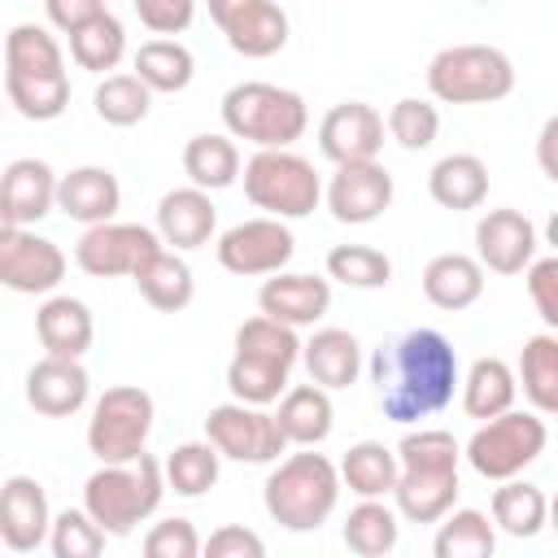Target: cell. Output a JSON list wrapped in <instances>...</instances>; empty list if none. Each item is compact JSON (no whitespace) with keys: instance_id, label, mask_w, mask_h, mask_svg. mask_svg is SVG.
<instances>
[{"instance_id":"2e32d148","label":"cell","mask_w":558,"mask_h":558,"mask_svg":"<svg viewBox=\"0 0 558 558\" xmlns=\"http://www.w3.org/2000/svg\"><path fill=\"white\" fill-rule=\"evenodd\" d=\"M392 174L375 161H344L336 166L331 183H327V209L336 222H349V227H366L375 222L388 205H392Z\"/></svg>"},{"instance_id":"e575fe53","label":"cell","mask_w":558,"mask_h":558,"mask_svg":"<svg viewBox=\"0 0 558 558\" xmlns=\"http://www.w3.org/2000/svg\"><path fill=\"white\" fill-rule=\"evenodd\" d=\"M344 545L357 554V558H384L397 549V536H401V514L384 501V497H362L349 519H344Z\"/></svg>"},{"instance_id":"7402d4cb","label":"cell","mask_w":558,"mask_h":558,"mask_svg":"<svg viewBox=\"0 0 558 558\" xmlns=\"http://www.w3.org/2000/svg\"><path fill=\"white\" fill-rule=\"evenodd\" d=\"M218 231V205L205 187H174L157 201V235L161 244H174V253L209 244Z\"/></svg>"},{"instance_id":"8992f818","label":"cell","mask_w":558,"mask_h":558,"mask_svg":"<svg viewBox=\"0 0 558 558\" xmlns=\"http://www.w3.org/2000/svg\"><path fill=\"white\" fill-rule=\"evenodd\" d=\"M222 126L231 140H248L257 148H292L310 126V109L292 87L235 83L222 96Z\"/></svg>"},{"instance_id":"7a4b0ae2","label":"cell","mask_w":558,"mask_h":558,"mask_svg":"<svg viewBox=\"0 0 558 558\" xmlns=\"http://www.w3.org/2000/svg\"><path fill=\"white\" fill-rule=\"evenodd\" d=\"M458 462L462 445L445 427H418L405 432L397 445V484H392V510L405 523H436L445 510L458 506Z\"/></svg>"},{"instance_id":"836d02e7","label":"cell","mask_w":558,"mask_h":558,"mask_svg":"<svg viewBox=\"0 0 558 558\" xmlns=\"http://www.w3.org/2000/svg\"><path fill=\"white\" fill-rule=\"evenodd\" d=\"M336 471H340V488L357 497H388L397 484V449H388L384 440H357L344 449Z\"/></svg>"},{"instance_id":"d6986e66","label":"cell","mask_w":558,"mask_h":558,"mask_svg":"<svg viewBox=\"0 0 558 558\" xmlns=\"http://www.w3.org/2000/svg\"><path fill=\"white\" fill-rule=\"evenodd\" d=\"M536 227L519 209H488L475 222V262L493 275H523L536 257Z\"/></svg>"},{"instance_id":"b9f144b4","label":"cell","mask_w":558,"mask_h":558,"mask_svg":"<svg viewBox=\"0 0 558 558\" xmlns=\"http://www.w3.org/2000/svg\"><path fill=\"white\" fill-rule=\"evenodd\" d=\"M218 471H222V453L209 445V440H183L170 449V458L161 462V475H166V488H174L179 497H201L218 484Z\"/></svg>"},{"instance_id":"5bb4252c","label":"cell","mask_w":558,"mask_h":558,"mask_svg":"<svg viewBox=\"0 0 558 558\" xmlns=\"http://www.w3.org/2000/svg\"><path fill=\"white\" fill-rule=\"evenodd\" d=\"M209 17L240 57H275L288 44V13L279 0H209Z\"/></svg>"},{"instance_id":"4fadbf2b","label":"cell","mask_w":558,"mask_h":558,"mask_svg":"<svg viewBox=\"0 0 558 558\" xmlns=\"http://www.w3.org/2000/svg\"><path fill=\"white\" fill-rule=\"evenodd\" d=\"M153 248H161V235L140 222H92L74 244V266L92 279H118L131 275Z\"/></svg>"},{"instance_id":"f5cc1de1","label":"cell","mask_w":558,"mask_h":558,"mask_svg":"<svg viewBox=\"0 0 558 558\" xmlns=\"http://www.w3.org/2000/svg\"><path fill=\"white\" fill-rule=\"evenodd\" d=\"M554 140H558V118H549V122L541 126V170H545L549 179H558V166H554Z\"/></svg>"},{"instance_id":"277c9868","label":"cell","mask_w":558,"mask_h":558,"mask_svg":"<svg viewBox=\"0 0 558 558\" xmlns=\"http://www.w3.org/2000/svg\"><path fill=\"white\" fill-rule=\"evenodd\" d=\"M301 357V340H296V327L288 323H275L266 314L257 318H244L235 327V353L227 362V388L235 401H248V405H270L283 397L288 388V375Z\"/></svg>"},{"instance_id":"30bf717a","label":"cell","mask_w":558,"mask_h":558,"mask_svg":"<svg viewBox=\"0 0 558 558\" xmlns=\"http://www.w3.org/2000/svg\"><path fill=\"white\" fill-rule=\"evenodd\" d=\"M157 405L140 384L105 388L87 418V449L96 462H131L144 453Z\"/></svg>"},{"instance_id":"6da1fadb","label":"cell","mask_w":558,"mask_h":558,"mask_svg":"<svg viewBox=\"0 0 558 558\" xmlns=\"http://www.w3.org/2000/svg\"><path fill=\"white\" fill-rule=\"evenodd\" d=\"M458 379V353L436 327H410L397 340L379 344L371 357V384L384 418L392 423H418L440 414L453 401Z\"/></svg>"},{"instance_id":"7bdbcfd3","label":"cell","mask_w":558,"mask_h":558,"mask_svg":"<svg viewBox=\"0 0 558 558\" xmlns=\"http://www.w3.org/2000/svg\"><path fill=\"white\" fill-rule=\"evenodd\" d=\"M92 109L100 122L109 126H135L148 118L153 109V92L135 78V74H105L92 92Z\"/></svg>"},{"instance_id":"f35d334b","label":"cell","mask_w":558,"mask_h":558,"mask_svg":"<svg viewBox=\"0 0 558 558\" xmlns=\"http://www.w3.org/2000/svg\"><path fill=\"white\" fill-rule=\"evenodd\" d=\"M70 57L78 70H92V74L118 70V61L126 57V26L109 9L87 17L83 26L70 31Z\"/></svg>"},{"instance_id":"4dcf8cb0","label":"cell","mask_w":558,"mask_h":558,"mask_svg":"<svg viewBox=\"0 0 558 558\" xmlns=\"http://www.w3.org/2000/svg\"><path fill=\"white\" fill-rule=\"evenodd\" d=\"M514 384H523V397L532 401L536 414L545 418L558 414V336L549 327L523 340Z\"/></svg>"},{"instance_id":"ee69618b","label":"cell","mask_w":558,"mask_h":558,"mask_svg":"<svg viewBox=\"0 0 558 558\" xmlns=\"http://www.w3.org/2000/svg\"><path fill=\"white\" fill-rule=\"evenodd\" d=\"M327 279H336L344 288H362V292L388 288L392 262H388V253H379L371 244H336L327 253Z\"/></svg>"},{"instance_id":"603a6c76","label":"cell","mask_w":558,"mask_h":558,"mask_svg":"<svg viewBox=\"0 0 558 558\" xmlns=\"http://www.w3.org/2000/svg\"><path fill=\"white\" fill-rule=\"evenodd\" d=\"M0 205L9 209L13 227H35L57 209V174L39 157H17L0 170Z\"/></svg>"},{"instance_id":"f1b7e54d","label":"cell","mask_w":558,"mask_h":558,"mask_svg":"<svg viewBox=\"0 0 558 558\" xmlns=\"http://www.w3.org/2000/svg\"><path fill=\"white\" fill-rule=\"evenodd\" d=\"M275 423H279V432L288 436V445H323V440L331 436V423H336L331 392L318 388L314 379L283 388L279 410H275Z\"/></svg>"},{"instance_id":"5b68a950","label":"cell","mask_w":558,"mask_h":558,"mask_svg":"<svg viewBox=\"0 0 558 558\" xmlns=\"http://www.w3.org/2000/svg\"><path fill=\"white\" fill-rule=\"evenodd\" d=\"M161 497L166 475L148 449L131 462H100V471H92L83 484V510L100 523L105 536H131L144 519L157 514Z\"/></svg>"},{"instance_id":"ab89813d","label":"cell","mask_w":558,"mask_h":558,"mask_svg":"<svg viewBox=\"0 0 558 558\" xmlns=\"http://www.w3.org/2000/svg\"><path fill=\"white\" fill-rule=\"evenodd\" d=\"M4 100L26 122H52L70 109V74H4Z\"/></svg>"},{"instance_id":"9c48e42d","label":"cell","mask_w":558,"mask_h":558,"mask_svg":"<svg viewBox=\"0 0 558 558\" xmlns=\"http://www.w3.org/2000/svg\"><path fill=\"white\" fill-rule=\"evenodd\" d=\"M244 196L270 218H305L323 201V179L292 148H257L244 161Z\"/></svg>"},{"instance_id":"4316f807","label":"cell","mask_w":558,"mask_h":558,"mask_svg":"<svg viewBox=\"0 0 558 558\" xmlns=\"http://www.w3.org/2000/svg\"><path fill=\"white\" fill-rule=\"evenodd\" d=\"M423 296L436 310L458 314L484 296V266L471 253H436L423 266Z\"/></svg>"},{"instance_id":"db71d44e","label":"cell","mask_w":558,"mask_h":558,"mask_svg":"<svg viewBox=\"0 0 558 558\" xmlns=\"http://www.w3.org/2000/svg\"><path fill=\"white\" fill-rule=\"evenodd\" d=\"M9 231H13V218H9V209H4V205H0V240H4V235H9Z\"/></svg>"},{"instance_id":"f546056e","label":"cell","mask_w":558,"mask_h":558,"mask_svg":"<svg viewBox=\"0 0 558 558\" xmlns=\"http://www.w3.org/2000/svg\"><path fill=\"white\" fill-rule=\"evenodd\" d=\"M427 192L440 209H480L484 196H488V166L475 157V153H449L432 166L427 174Z\"/></svg>"},{"instance_id":"9f6ffc18","label":"cell","mask_w":558,"mask_h":558,"mask_svg":"<svg viewBox=\"0 0 558 558\" xmlns=\"http://www.w3.org/2000/svg\"><path fill=\"white\" fill-rule=\"evenodd\" d=\"M0 113H4V105H0Z\"/></svg>"},{"instance_id":"1f68e13d","label":"cell","mask_w":558,"mask_h":558,"mask_svg":"<svg viewBox=\"0 0 558 558\" xmlns=\"http://www.w3.org/2000/svg\"><path fill=\"white\" fill-rule=\"evenodd\" d=\"M458 388H462V410L471 418H480V423L493 418V414H501V410H510L514 397H519L514 371L501 357H475L466 366V375L458 379Z\"/></svg>"},{"instance_id":"7c38bea8","label":"cell","mask_w":558,"mask_h":558,"mask_svg":"<svg viewBox=\"0 0 558 558\" xmlns=\"http://www.w3.org/2000/svg\"><path fill=\"white\" fill-rule=\"evenodd\" d=\"M296 253V240L288 231L283 218H248V222H235L218 235V262L222 270L240 275V279H257V275H275L292 262Z\"/></svg>"},{"instance_id":"d4e9b609","label":"cell","mask_w":558,"mask_h":558,"mask_svg":"<svg viewBox=\"0 0 558 558\" xmlns=\"http://www.w3.org/2000/svg\"><path fill=\"white\" fill-rule=\"evenodd\" d=\"M35 336H39L44 353H52V357H83L92 349V340H96V323H92L87 301L48 296L35 310Z\"/></svg>"},{"instance_id":"74e56055","label":"cell","mask_w":558,"mask_h":558,"mask_svg":"<svg viewBox=\"0 0 558 558\" xmlns=\"http://www.w3.org/2000/svg\"><path fill=\"white\" fill-rule=\"evenodd\" d=\"M183 174L192 179V187H205V192H218V187H231L240 179V148L231 135H192L183 144Z\"/></svg>"},{"instance_id":"ffe728a7","label":"cell","mask_w":558,"mask_h":558,"mask_svg":"<svg viewBox=\"0 0 558 558\" xmlns=\"http://www.w3.org/2000/svg\"><path fill=\"white\" fill-rule=\"evenodd\" d=\"M87 392H92V379L83 371L78 357H52L44 353L31 371H26V405L44 418H65V414H78L87 405Z\"/></svg>"},{"instance_id":"9a60e30c","label":"cell","mask_w":558,"mask_h":558,"mask_svg":"<svg viewBox=\"0 0 558 558\" xmlns=\"http://www.w3.org/2000/svg\"><path fill=\"white\" fill-rule=\"evenodd\" d=\"M65 279V253L57 240L35 235L31 227H13L0 240V283L22 296H44Z\"/></svg>"},{"instance_id":"e0dca14e","label":"cell","mask_w":558,"mask_h":558,"mask_svg":"<svg viewBox=\"0 0 558 558\" xmlns=\"http://www.w3.org/2000/svg\"><path fill=\"white\" fill-rule=\"evenodd\" d=\"M318 148L327 161H375L384 148V113L366 100H340L318 122Z\"/></svg>"},{"instance_id":"3957f363","label":"cell","mask_w":558,"mask_h":558,"mask_svg":"<svg viewBox=\"0 0 558 558\" xmlns=\"http://www.w3.org/2000/svg\"><path fill=\"white\" fill-rule=\"evenodd\" d=\"M340 501V471L327 453H314V445H301V453L275 458V471L262 484L266 514L288 532H318Z\"/></svg>"},{"instance_id":"d590c367","label":"cell","mask_w":558,"mask_h":558,"mask_svg":"<svg viewBox=\"0 0 558 558\" xmlns=\"http://www.w3.org/2000/svg\"><path fill=\"white\" fill-rule=\"evenodd\" d=\"M436 541H432V554L436 558H493L497 549V527L484 510H471V506H453L436 519Z\"/></svg>"},{"instance_id":"7dc6e473","label":"cell","mask_w":558,"mask_h":558,"mask_svg":"<svg viewBox=\"0 0 558 558\" xmlns=\"http://www.w3.org/2000/svg\"><path fill=\"white\" fill-rule=\"evenodd\" d=\"M144 554L148 558H196L201 554V532L192 527V519H161L144 532Z\"/></svg>"},{"instance_id":"c3c4849f","label":"cell","mask_w":558,"mask_h":558,"mask_svg":"<svg viewBox=\"0 0 558 558\" xmlns=\"http://www.w3.org/2000/svg\"><path fill=\"white\" fill-rule=\"evenodd\" d=\"M523 275H527V296H532L541 323L554 331L558 327V257H532L523 266Z\"/></svg>"},{"instance_id":"44dd1931","label":"cell","mask_w":558,"mask_h":558,"mask_svg":"<svg viewBox=\"0 0 558 558\" xmlns=\"http://www.w3.org/2000/svg\"><path fill=\"white\" fill-rule=\"evenodd\" d=\"M257 310L288 327H314L331 310V283L301 270H275L257 292Z\"/></svg>"},{"instance_id":"d6a6232c","label":"cell","mask_w":558,"mask_h":558,"mask_svg":"<svg viewBox=\"0 0 558 558\" xmlns=\"http://www.w3.org/2000/svg\"><path fill=\"white\" fill-rule=\"evenodd\" d=\"M545 514H549V501H545V488L532 484V480H497L493 488V527H501L506 536H536L545 527Z\"/></svg>"},{"instance_id":"681fc988","label":"cell","mask_w":558,"mask_h":558,"mask_svg":"<svg viewBox=\"0 0 558 558\" xmlns=\"http://www.w3.org/2000/svg\"><path fill=\"white\" fill-rule=\"evenodd\" d=\"M131 9L153 35H183L192 26L196 0H131Z\"/></svg>"},{"instance_id":"ba28073f","label":"cell","mask_w":558,"mask_h":558,"mask_svg":"<svg viewBox=\"0 0 558 558\" xmlns=\"http://www.w3.org/2000/svg\"><path fill=\"white\" fill-rule=\"evenodd\" d=\"M549 445V427H545V414L536 410H501L493 418H484L475 427V436L466 440L462 458L466 466L480 475V480H510V475H523Z\"/></svg>"},{"instance_id":"8fae6325","label":"cell","mask_w":558,"mask_h":558,"mask_svg":"<svg viewBox=\"0 0 558 558\" xmlns=\"http://www.w3.org/2000/svg\"><path fill=\"white\" fill-rule=\"evenodd\" d=\"M205 440L231 458V462H248V466H266L279 453H288V436L279 432L275 414L266 405H248V401H222L205 414Z\"/></svg>"},{"instance_id":"f6af8a7d","label":"cell","mask_w":558,"mask_h":558,"mask_svg":"<svg viewBox=\"0 0 558 558\" xmlns=\"http://www.w3.org/2000/svg\"><path fill=\"white\" fill-rule=\"evenodd\" d=\"M384 131H388L401 148L423 153V148H432V144H436V135H440V113H436V105H432V100L401 96V100L388 109Z\"/></svg>"},{"instance_id":"8d00e7d4","label":"cell","mask_w":558,"mask_h":558,"mask_svg":"<svg viewBox=\"0 0 558 558\" xmlns=\"http://www.w3.org/2000/svg\"><path fill=\"white\" fill-rule=\"evenodd\" d=\"M148 92H183L196 74V57L187 44L161 35L135 48V70H131Z\"/></svg>"},{"instance_id":"bcb514c9","label":"cell","mask_w":558,"mask_h":558,"mask_svg":"<svg viewBox=\"0 0 558 558\" xmlns=\"http://www.w3.org/2000/svg\"><path fill=\"white\" fill-rule=\"evenodd\" d=\"M48 549L57 554V558H96L100 549H105V532H100V523L78 506H70V510H61V514H52V527H48Z\"/></svg>"},{"instance_id":"11a10c76","label":"cell","mask_w":558,"mask_h":558,"mask_svg":"<svg viewBox=\"0 0 558 558\" xmlns=\"http://www.w3.org/2000/svg\"><path fill=\"white\" fill-rule=\"evenodd\" d=\"M475 4H488V0H475Z\"/></svg>"},{"instance_id":"816d5d0a","label":"cell","mask_w":558,"mask_h":558,"mask_svg":"<svg viewBox=\"0 0 558 558\" xmlns=\"http://www.w3.org/2000/svg\"><path fill=\"white\" fill-rule=\"evenodd\" d=\"M44 13H48V22L57 26V31H74V26H83L87 17H96V13H105V0H44Z\"/></svg>"},{"instance_id":"ac0fdd59","label":"cell","mask_w":558,"mask_h":558,"mask_svg":"<svg viewBox=\"0 0 558 558\" xmlns=\"http://www.w3.org/2000/svg\"><path fill=\"white\" fill-rule=\"evenodd\" d=\"M52 506L35 475H9L0 484V545L13 554H35L48 541Z\"/></svg>"},{"instance_id":"60d3db41","label":"cell","mask_w":558,"mask_h":558,"mask_svg":"<svg viewBox=\"0 0 558 558\" xmlns=\"http://www.w3.org/2000/svg\"><path fill=\"white\" fill-rule=\"evenodd\" d=\"M61 70H65V57L48 26L17 22L4 35V74H61Z\"/></svg>"},{"instance_id":"f907efd6","label":"cell","mask_w":558,"mask_h":558,"mask_svg":"<svg viewBox=\"0 0 558 558\" xmlns=\"http://www.w3.org/2000/svg\"><path fill=\"white\" fill-rule=\"evenodd\" d=\"M201 554H209V558H262L266 541L244 523H227V527L209 532V541H201Z\"/></svg>"},{"instance_id":"52a82bcc","label":"cell","mask_w":558,"mask_h":558,"mask_svg":"<svg viewBox=\"0 0 558 558\" xmlns=\"http://www.w3.org/2000/svg\"><path fill=\"white\" fill-rule=\"evenodd\" d=\"M427 92L445 105H493L514 92V65L493 44H449L427 61Z\"/></svg>"},{"instance_id":"484cf974","label":"cell","mask_w":558,"mask_h":558,"mask_svg":"<svg viewBox=\"0 0 558 558\" xmlns=\"http://www.w3.org/2000/svg\"><path fill=\"white\" fill-rule=\"evenodd\" d=\"M131 279H135L140 296H144L153 310H161V314H179V310H187L192 296H196L192 266H187L179 253H170L166 244L153 248V253L131 270Z\"/></svg>"},{"instance_id":"83f0119b","label":"cell","mask_w":558,"mask_h":558,"mask_svg":"<svg viewBox=\"0 0 558 558\" xmlns=\"http://www.w3.org/2000/svg\"><path fill=\"white\" fill-rule=\"evenodd\" d=\"M301 362H305V371H310V379L318 388L336 392V388H349L357 379V371H362V344L344 327H318L301 344Z\"/></svg>"},{"instance_id":"cb8c5ba5","label":"cell","mask_w":558,"mask_h":558,"mask_svg":"<svg viewBox=\"0 0 558 558\" xmlns=\"http://www.w3.org/2000/svg\"><path fill=\"white\" fill-rule=\"evenodd\" d=\"M122 205V183L105 166H74L70 174H57V209L83 227L109 222Z\"/></svg>"}]
</instances>
